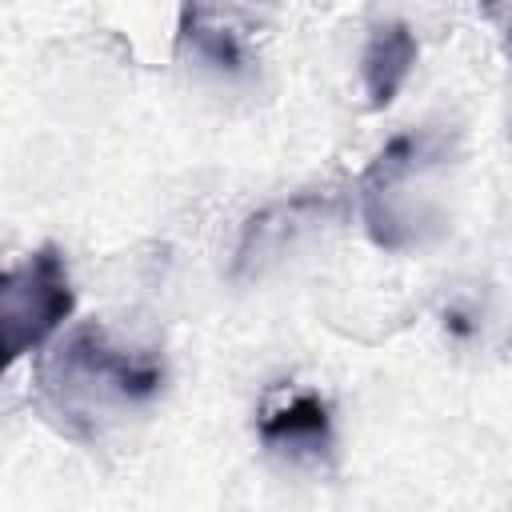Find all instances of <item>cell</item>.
Masks as SVG:
<instances>
[{"label": "cell", "mask_w": 512, "mask_h": 512, "mask_svg": "<svg viewBox=\"0 0 512 512\" xmlns=\"http://www.w3.org/2000/svg\"><path fill=\"white\" fill-rule=\"evenodd\" d=\"M176 48L192 56L200 68H212L216 76H244L252 68L248 40L232 24V16L216 8H180Z\"/></svg>", "instance_id": "cell-3"}, {"label": "cell", "mask_w": 512, "mask_h": 512, "mask_svg": "<svg viewBox=\"0 0 512 512\" xmlns=\"http://www.w3.org/2000/svg\"><path fill=\"white\" fill-rule=\"evenodd\" d=\"M76 292L68 264L56 244H40L0 280V328H4V364L36 352L52 332L72 316Z\"/></svg>", "instance_id": "cell-2"}, {"label": "cell", "mask_w": 512, "mask_h": 512, "mask_svg": "<svg viewBox=\"0 0 512 512\" xmlns=\"http://www.w3.org/2000/svg\"><path fill=\"white\" fill-rule=\"evenodd\" d=\"M264 448L284 456H328L332 448V412L320 392H296L288 404L268 408L256 424Z\"/></svg>", "instance_id": "cell-4"}, {"label": "cell", "mask_w": 512, "mask_h": 512, "mask_svg": "<svg viewBox=\"0 0 512 512\" xmlns=\"http://www.w3.org/2000/svg\"><path fill=\"white\" fill-rule=\"evenodd\" d=\"M160 384V360L116 344L100 324H80L40 368V400L72 436H84L112 408L148 404Z\"/></svg>", "instance_id": "cell-1"}, {"label": "cell", "mask_w": 512, "mask_h": 512, "mask_svg": "<svg viewBox=\"0 0 512 512\" xmlns=\"http://www.w3.org/2000/svg\"><path fill=\"white\" fill-rule=\"evenodd\" d=\"M508 48H512V32H508Z\"/></svg>", "instance_id": "cell-6"}, {"label": "cell", "mask_w": 512, "mask_h": 512, "mask_svg": "<svg viewBox=\"0 0 512 512\" xmlns=\"http://www.w3.org/2000/svg\"><path fill=\"white\" fill-rule=\"evenodd\" d=\"M416 56L420 48L404 20H384L368 32L360 52V80L368 92V108H388L396 100V92L416 68Z\"/></svg>", "instance_id": "cell-5"}]
</instances>
